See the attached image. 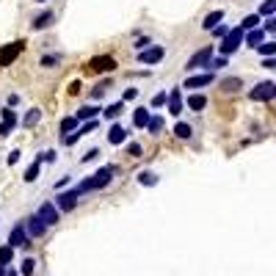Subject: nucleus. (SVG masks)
Listing matches in <instances>:
<instances>
[{"label":"nucleus","instance_id":"1","mask_svg":"<svg viewBox=\"0 0 276 276\" xmlns=\"http://www.w3.org/2000/svg\"><path fill=\"white\" fill-rule=\"evenodd\" d=\"M116 174H119V166H116V163H108V166H102L100 171H94V174H91V177H86V180L80 182V185L75 188V191H78L80 196H83V193H94V191H102V188H105V185H111V180H114Z\"/></svg>","mask_w":276,"mask_h":276},{"label":"nucleus","instance_id":"2","mask_svg":"<svg viewBox=\"0 0 276 276\" xmlns=\"http://www.w3.org/2000/svg\"><path fill=\"white\" fill-rule=\"evenodd\" d=\"M28 42L25 39H17V42H8V44H0V69H8L19 55L25 53Z\"/></svg>","mask_w":276,"mask_h":276},{"label":"nucleus","instance_id":"3","mask_svg":"<svg viewBox=\"0 0 276 276\" xmlns=\"http://www.w3.org/2000/svg\"><path fill=\"white\" fill-rule=\"evenodd\" d=\"M116 58L114 55H94V58H89L83 64V72L86 75H102V72H114L116 69Z\"/></svg>","mask_w":276,"mask_h":276},{"label":"nucleus","instance_id":"4","mask_svg":"<svg viewBox=\"0 0 276 276\" xmlns=\"http://www.w3.org/2000/svg\"><path fill=\"white\" fill-rule=\"evenodd\" d=\"M30 240H33V238H30L28 229H25V221H17V224L11 227V232H8V240H6V243H8L11 249H28Z\"/></svg>","mask_w":276,"mask_h":276},{"label":"nucleus","instance_id":"5","mask_svg":"<svg viewBox=\"0 0 276 276\" xmlns=\"http://www.w3.org/2000/svg\"><path fill=\"white\" fill-rule=\"evenodd\" d=\"M243 36H246V30L240 28V25L238 28H229V33L221 39V55H232L235 50L243 44Z\"/></svg>","mask_w":276,"mask_h":276},{"label":"nucleus","instance_id":"6","mask_svg":"<svg viewBox=\"0 0 276 276\" xmlns=\"http://www.w3.org/2000/svg\"><path fill=\"white\" fill-rule=\"evenodd\" d=\"M78 199H80V193L75 191V188H72V191L66 188V191H58V193H55L53 204H55V207H58L61 213H72L75 207H78Z\"/></svg>","mask_w":276,"mask_h":276},{"label":"nucleus","instance_id":"7","mask_svg":"<svg viewBox=\"0 0 276 276\" xmlns=\"http://www.w3.org/2000/svg\"><path fill=\"white\" fill-rule=\"evenodd\" d=\"M138 64H160L163 58H166V47L163 44H149V47H144V50H138Z\"/></svg>","mask_w":276,"mask_h":276},{"label":"nucleus","instance_id":"8","mask_svg":"<svg viewBox=\"0 0 276 276\" xmlns=\"http://www.w3.org/2000/svg\"><path fill=\"white\" fill-rule=\"evenodd\" d=\"M276 97V83H271V80H265V83H257L252 91H249V100L252 102H268Z\"/></svg>","mask_w":276,"mask_h":276},{"label":"nucleus","instance_id":"9","mask_svg":"<svg viewBox=\"0 0 276 276\" xmlns=\"http://www.w3.org/2000/svg\"><path fill=\"white\" fill-rule=\"evenodd\" d=\"M182 108H185V100H182V86H174V89L168 91V100H166V111L171 116H180L182 114Z\"/></svg>","mask_w":276,"mask_h":276},{"label":"nucleus","instance_id":"10","mask_svg":"<svg viewBox=\"0 0 276 276\" xmlns=\"http://www.w3.org/2000/svg\"><path fill=\"white\" fill-rule=\"evenodd\" d=\"M210 55H213V47H202V50H196V53L188 58V64H185V72H196V69H204L207 66V61H210Z\"/></svg>","mask_w":276,"mask_h":276},{"label":"nucleus","instance_id":"11","mask_svg":"<svg viewBox=\"0 0 276 276\" xmlns=\"http://www.w3.org/2000/svg\"><path fill=\"white\" fill-rule=\"evenodd\" d=\"M36 216L42 218V221L47 224V227H55V224L61 221V210H58V207H55L53 202H42V204H39Z\"/></svg>","mask_w":276,"mask_h":276},{"label":"nucleus","instance_id":"12","mask_svg":"<svg viewBox=\"0 0 276 276\" xmlns=\"http://www.w3.org/2000/svg\"><path fill=\"white\" fill-rule=\"evenodd\" d=\"M213 80H216V75L213 72H202V75H188L185 78V83H182V89H188V91H199V89H204V86H210Z\"/></svg>","mask_w":276,"mask_h":276},{"label":"nucleus","instance_id":"13","mask_svg":"<svg viewBox=\"0 0 276 276\" xmlns=\"http://www.w3.org/2000/svg\"><path fill=\"white\" fill-rule=\"evenodd\" d=\"M25 229H28V235H30V238H44L50 227H47V224H44L39 216H36V213H33V216H28V218H25Z\"/></svg>","mask_w":276,"mask_h":276},{"label":"nucleus","instance_id":"14","mask_svg":"<svg viewBox=\"0 0 276 276\" xmlns=\"http://www.w3.org/2000/svg\"><path fill=\"white\" fill-rule=\"evenodd\" d=\"M53 19H55V11H53V8H44V11H39L36 17H33L30 28H33V30H44V28L53 25Z\"/></svg>","mask_w":276,"mask_h":276},{"label":"nucleus","instance_id":"15","mask_svg":"<svg viewBox=\"0 0 276 276\" xmlns=\"http://www.w3.org/2000/svg\"><path fill=\"white\" fill-rule=\"evenodd\" d=\"M127 136H130V133H127L122 125H111V130H108V144H111V146H116V144H125V141H127Z\"/></svg>","mask_w":276,"mask_h":276},{"label":"nucleus","instance_id":"16","mask_svg":"<svg viewBox=\"0 0 276 276\" xmlns=\"http://www.w3.org/2000/svg\"><path fill=\"white\" fill-rule=\"evenodd\" d=\"M136 182H138V185H144V188H155L157 182H160V177L146 168V171H138V174H136Z\"/></svg>","mask_w":276,"mask_h":276},{"label":"nucleus","instance_id":"17","mask_svg":"<svg viewBox=\"0 0 276 276\" xmlns=\"http://www.w3.org/2000/svg\"><path fill=\"white\" fill-rule=\"evenodd\" d=\"M42 114H44L42 108H30L28 114H25L22 119H19V122H22V127H25V130H30V127H36L39 122H42Z\"/></svg>","mask_w":276,"mask_h":276},{"label":"nucleus","instance_id":"18","mask_svg":"<svg viewBox=\"0 0 276 276\" xmlns=\"http://www.w3.org/2000/svg\"><path fill=\"white\" fill-rule=\"evenodd\" d=\"M100 114H102V108H100V105H94V102H89V105H83V108H78V114H75V116H78L80 122H86V119H97V116H100Z\"/></svg>","mask_w":276,"mask_h":276},{"label":"nucleus","instance_id":"19","mask_svg":"<svg viewBox=\"0 0 276 276\" xmlns=\"http://www.w3.org/2000/svg\"><path fill=\"white\" fill-rule=\"evenodd\" d=\"M149 116H152V111H149V108H136V111H133V127L144 130L146 122H149Z\"/></svg>","mask_w":276,"mask_h":276},{"label":"nucleus","instance_id":"20","mask_svg":"<svg viewBox=\"0 0 276 276\" xmlns=\"http://www.w3.org/2000/svg\"><path fill=\"white\" fill-rule=\"evenodd\" d=\"M108 89H114V78L100 80V83H97L94 89L89 91V100H100V97H105V91H108Z\"/></svg>","mask_w":276,"mask_h":276},{"label":"nucleus","instance_id":"21","mask_svg":"<svg viewBox=\"0 0 276 276\" xmlns=\"http://www.w3.org/2000/svg\"><path fill=\"white\" fill-rule=\"evenodd\" d=\"M185 105H188L191 111H196V114H199V111H204V108H207V97H204V94H199V91H193V94L185 100Z\"/></svg>","mask_w":276,"mask_h":276},{"label":"nucleus","instance_id":"22","mask_svg":"<svg viewBox=\"0 0 276 276\" xmlns=\"http://www.w3.org/2000/svg\"><path fill=\"white\" fill-rule=\"evenodd\" d=\"M163 127H166V122H163V116H155V114H152V116H149V122H146V127H144V130L149 133V136H160V133H163Z\"/></svg>","mask_w":276,"mask_h":276},{"label":"nucleus","instance_id":"23","mask_svg":"<svg viewBox=\"0 0 276 276\" xmlns=\"http://www.w3.org/2000/svg\"><path fill=\"white\" fill-rule=\"evenodd\" d=\"M218 22H224V8H216V11L207 14V17H204V22H202V28L204 30H213Z\"/></svg>","mask_w":276,"mask_h":276},{"label":"nucleus","instance_id":"24","mask_svg":"<svg viewBox=\"0 0 276 276\" xmlns=\"http://www.w3.org/2000/svg\"><path fill=\"white\" fill-rule=\"evenodd\" d=\"M61 61H64L61 53H44L42 58H39V66H42V69H53V66H58Z\"/></svg>","mask_w":276,"mask_h":276},{"label":"nucleus","instance_id":"25","mask_svg":"<svg viewBox=\"0 0 276 276\" xmlns=\"http://www.w3.org/2000/svg\"><path fill=\"white\" fill-rule=\"evenodd\" d=\"M122 111H125V100L114 102V105H108V108H102V116H105L108 122H114V119H119V116H122Z\"/></svg>","mask_w":276,"mask_h":276},{"label":"nucleus","instance_id":"26","mask_svg":"<svg viewBox=\"0 0 276 276\" xmlns=\"http://www.w3.org/2000/svg\"><path fill=\"white\" fill-rule=\"evenodd\" d=\"M39 174H42V163H39V160H33V163H30L28 168H25L22 180H25V182H28V185H30V182H36V180H39Z\"/></svg>","mask_w":276,"mask_h":276},{"label":"nucleus","instance_id":"27","mask_svg":"<svg viewBox=\"0 0 276 276\" xmlns=\"http://www.w3.org/2000/svg\"><path fill=\"white\" fill-rule=\"evenodd\" d=\"M243 39H246L249 47H257V44L265 39V30L263 28H252V30H246V36H243Z\"/></svg>","mask_w":276,"mask_h":276},{"label":"nucleus","instance_id":"28","mask_svg":"<svg viewBox=\"0 0 276 276\" xmlns=\"http://www.w3.org/2000/svg\"><path fill=\"white\" fill-rule=\"evenodd\" d=\"M174 136L180 138V141H188V138L193 136V127L188 125V122H174Z\"/></svg>","mask_w":276,"mask_h":276},{"label":"nucleus","instance_id":"29","mask_svg":"<svg viewBox=\"0 0 276 276\" xmlns=\"http://www.w3.org/2000/svg\"><path fill=\"white\" fill-rule=\"evenodd\" d=\"M78 125H80L78 116H64V119H61V136H66V133L78 130Z\"/></svg>","mask_w":276,"mask_h":276},{"label":"nucleus","instance_id":"30","mask_svg":"<svg viewBox=\"0 0 276 276\" xmlns=\"http://www.w3.org/2000/svg\"><path fill=\"white\" fill-rule=\"evenodd\" d=\"M221 89L227 91V94H235L238 89H243V80H240V78H224L221 80Z\"/></svg>","mask_w":276,"mask_h":276},{"label":"nucleus","instance_id":"31","mask_svg":"<svg viewBox=\"0 0 276 276\" xmlns=\"http://www.w3.org/2000/svg\"><path fill=\"white\" fill-rule=\"evenodd\" d=\"M0 119L6 122L8 127H17V114H14V108H0Z\"/></svg>","mask_w":276,"mask_h":276},{"label":"nucleus","instance_id":"32","mask_svg":"<svg viewBox=\"0 0 276 276\" xmlns=\"http://www.w3.org/2000/svg\"><path fill=\"white\" fill-rule=\"evenodd\" d=\"M254 50H257V53L263 55V58H268V55H276V42H265V44L260 42Z\"/></svg>","mask_w":276,"mask_h":276},{"label":"nucleus","instance_id":"33","mask_svg":"<svg viewBox=\"0 0 276 276\" xmlns=\"http://www.w3.org/2000/svg\"><path fill=\"white\" fill-rule=\"evenodd\" d=\"M276 11V0H263V3H260V17H271V14Z\"/></svg>","mask_w":276,"mask_h":276},{"label":"nucleus","instance_id":"34","mask_svg":"<svg viewBox=\"0 0 276 276\" xmlns=\"http://www.w3.org/2000/svg\"><path fill=\"white\" fill-rule=\"evenodd\" d=\"M11 260H14V249L8 246V243H3V246H0V263L11 265Z\"/></svg>","mask_w":276,"mask_h":276},{"label":"nucleus","instance_id":"35","mask_svg":"<svg viewBox=\"0 0 276 276\" xmlns=\"http://www.w3.org/2000/svg\"><path fill=\"white\" fill-rule=\"evenodd\" d=\"M33 271H36V260L25 257L22 265H19V274H22V276H33Z\"/></svg>","mask_w":276,"mask_h":276},{"label":"nucleus","instance_id":"36","mask_svg":"<svg viewBox=\"0 0 276 276\" xmlns=\"http://www.w3.org/2000/svg\"><path fill=\"white\" fill-rule=\"evenodd\" d=\"M240 28H243V30L260 28V14H249V17H243V22H240Z\"/></svg>","mask_w":276,"mask_h":276},{"label":"nucleus","instance_id":"37","mask_svg":"<svg viewBox=\"0 0 276 276\" xmlns=\"http://www.w3.org/2000/svg\"><path fill=\"white\" fill-rule=\"evenodd\" d=\"M227 64H229V55H221V58H213L210 55V61H207L204 69H221V66H227Z\"/></svg>","mask_w":276,"mask_h":276},{"label":"nucleus","instance_id":"38","mask_svg":"<svg viewBox=\"0 0 276 276\" xmlns=\"http://www.w3.org/2000/svg\"><path fill=\"white\" fill-rule=\"evenodd\" d=\"M125 152H127L130 157H141V155H144V146L138 144V141H130V144L125 146Z\"/></svg>","mask_w":276,"mask_h":276},{"label":"nucleus","instance_id":"39","mask_svg":"<svg viewBox=\"0 0 276 276\" xmlns=\"http://www.w3.org/2000/svg\"><path fill=\"white\" fill-rule=\"evenodd\" d=\"M36 160H39V163H55V160H58V152H55V149L39 152V155H36Z\"/></svg>","mask_w":276,"mask_h":276},{"label":"nucleus","instance_id":"40","mask_svg":"<svg viewBox=\"0 0 276 276\" xmlns=\"http://www.w3.org/2000/svg\"><path fill=\"white\" fill-rule=\"evenodd\" d=\"M166 100H168V91H157L152 97V108H166Z\"/></svg>","mask_w":276,"mask_h":276},{"label":"nucleus","instance_id":"41","mask_svg":"<svg viewBox=\"0 0 276 276\" xmlns=\"http://www.w3.org/2000/svg\"><path fill=\"white\" fill-rule=\"evenodd\" d=\"M149 44H155V42H152V39H149V36H138V39H136V42H133V47H136V53H138V50H144V47H149Z\"/></svg>","mask_w":276,"mask_h":276},{"label":"nucleus","instance_id":"42","mask_svg":"<svg viewBox=\"0 0 276 276\" xmlns=\"http://www.w3.org/2000/svg\"><path fill=\"white\" fill-rule=\"evenodd\" d=\"M97 157H100V149H97V146H94V149H89V152H86L83 157H80V163H83V166H86V163L97 160Z\"/></svg>","mask_w":276,"mask_h":276},{"label":"nucleus","instance_id":"43","mask_svg":"<svg viewBox=\"0 0 276 276\" xmlns=\"http://www.w3.org/2000/svg\"><path fill=\"white\" fill-rule=\"evenodd\" d=\"M80 91H83V83H80V80H75V83H69V89H66V94H69V97H78Z\"/></svg>","mask_w":276,"mask_h":276},{"label":"nucleus","instance_id":"44","mask_svg":"<svg viewBox=\"0 0 276 276\" xmlns=\"http://www.w3.org/2000/svg\"><path fill=\"white\" fill-rule=\"evenodd\" d=\"M19 157H22V152H19V149H11V152H8V157H6V163H8V166H17Z\"/></svg>","mask_w":276,"mask_h":276},{"label":"nucleus","instance_id":"45","mask_svg":"<svg viewBox=\"0 0 276 276\" xmlns=\"http://www.w3.org/2000/svg\"><path fill=\"white\" fill-rule=\"evenodd\" d=\"M210 33H213V36H218V39H224V36H227V33H229V28H227V25H221V22H218L216 28L210 30Z\"/></svg>","mask_w":276,"mask_h":276},{"label":"nucleus","instance_id":"46","mask_svg":"<svg viewBox=\"0 0 276 276\" xmlns=\"http://www.w3.org/2000/svg\"><path fill=\"white\" fill-rule=\"evenodd\" d=\"M69 185H72V177L66 174V177H61V180L55 182V191H64V188H69Z\"/></svg>","mask_w":276,"mask_h":276},{"label":"nucleus","instance_id":"47","mask_svg":"<svg viewBox=\"0 0 276 276\" xmlns=\"http://www.w3.org/2000/svg\"><path fill=\"white\" fill-rule=\"evenodd\" d=\"M136 97H138V89H136V86H130V89H125L122 100H125V102H130V100H136Z\"/></svg>","mask_w":276,"mask_h":276},{"label":"nucleus","instance_id":"48","mask_svg":"<svg viewBox=\"0 0 276 276\" xmlns=\"http://www.w3.org/2000/svg\"><path fill=\"white\" fill-rule=\"evenodd\" d=\"M263 66H265V69H276V55H268V58H263Z\"/></svg>","mask_w":276,"mask_h":276},{"label":"nucleus","instance_id":"49","mask_svg":"<svg viewBox=\"0 0 276 276\" xmlns=\"http://www.w3.org/2000/svg\"><path fill=\"white\" fill-rule=\"evenodd\" d=\"M11 130L14 127H8L6 122H0V138H6V136H11Z\"/></svg>","mask_w":276,"mask_h":276},{"label":"nucleus","instance_id":"50","mask_svg":"<svg viewBox=\"0 0 276 276\" xmlns=\"http://www.w3.org/2000/svg\"><path fill=\"white\" fill-rule=\"evenodd\" d=\"M8 108H17V105H19V94H8Z\"/></svg>","mask_w":276,"mask_h":276},{"label":"nucleus","instance_id":"51","mask_svg":"<svg viewBox=\"0 0 276 276\" xmlns=\"http://www.w3.org/2000/svg\"><path fill=\"white\" fill-rule=\"evenodd\" d=\"M130 78H149V72H146V69L144 72H130Z\"/></svg>","mask_w":276,"mask_h":276},{"label":"nucleus","instance_id":"52","mask_svg":"<svg viewBox=\"0 0 276 276\" xmlns=\"http://www.w3.org/2000/svg\"><path fill=\"white\" fill-rule=\"evenodd\" d=\"M265 28H268V30H276V19H271V22L265 25Z\"/></svg>","mask_w":276,"mask_h":276},{"label":"nucleus","instance_id":"53","mask_svg":"<svg viewBox=\"0 0 276 276\" xmlns=\"http://www.w3.org/2000/svg\"><path fill=\"white\" fill-rule=\"evenodd\" d=\"M3 276H17V271H8V268H6V274H3Z\"/></svg>","mask_w":276,"mask_h":276},{"label":"nucleus","instance_id":"54","mask_svg":"<svg viewBox=\"0 0 276 276\" xmlns=\"http://www.w3.org/2000/svg\"><path fill=\"white\" fill-rule=\"evenodd\" d=\"M3 274H6V265H3V263H0V276H3Z\"/></svg>","mask_w":276,"mask_h":276},{"label":"nucleus","instance_id":"55","mask_svg":"<svg viewBox=\"0 0 276 276\" xmlns=\"http://www.w3.org/2000/svg\"><path fill=\"white\" fill-rule=\"evenodd\" d=\"M36 3H44V0H36Z\"/></svg>","mask_w":276,"mask_h":276}]
</instances>
